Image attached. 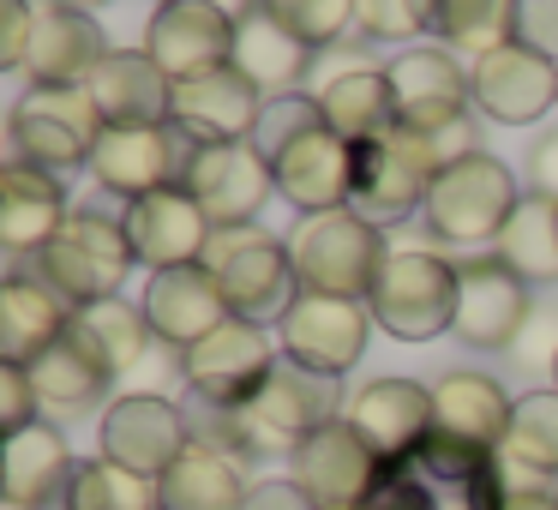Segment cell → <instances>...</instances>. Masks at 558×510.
<instances>
[{
	"instance_id": "obj_1",
	"label": "cell",
	"mask_w": 558,
	"mask_h": 510,
	"mask_svg": "<svg viewBox=\"0 0 558 510\" xmlns=\"http://www.w3.org/2000/svg\"><path fill=\"white\" fill-rule=\"evenodd\" d=\"M505 462L498 450L426 433L414 450L385 457L354 510H505Z\"/></svg>"
},
{
	"instance_id": "obj_2",
	"label": "cell",
	"mask_w": 558,
	"mask_h": 510,
	"mask_svg": "<svg viewBox=\"0 0 558 510\" xmlns=\"http://www.w3.org/2000/svg\"><path fill=\"white\" fill-rule=\"evenodd\" d=\"M522 205L517 169L493 150L469 162H450V169L433 174V193H426L421 217L433 229V241L462 246V253H493V241L505 234L510 210Z\"/></svg>"
},
{
	"instance_id": "obj_3",
	"label": "cell",
	"mask_w": 558,
	"mask_h": 510,
	"mask_svg": "<svg viewBox=\"0 0 558 510\" xmlns=\"http://www.w3.org/2000/svg\"><path fill=\"white\" fill-rule=\"evenodd\" d=\"M289 265L301 294H342V301H366L385 265V234L354 210H325V217H294V229L282 234Z\"/></svg>"
},
{
	"instance_id": "obj_4",
	"label": "cell",
	"mask_w": 558,
	"mask_h": 510,
	"mask_svg": "<svg viewBox=\"0 0 558 510\" xmlns=\"http://www.w3.org/2000/svg\"><path fill=\"white\" fill-rule=\"evenodd\" d=\"M366 306H373V325L397 342L450 337V318H457V258L426 253V246H390Z\"/></svg>"
},
{
	"instance_id": "obj_5",
	"label": "cell",
	"mask_w": 558,
	"mask_h": 510,
	"mask_svg": "<svg viewBox=\"0 0 558 510\" xmlns=\"http://www.w3.org/2000/svg\"><path fill=\"white\" fill-rule=\"evenodd\" d=\"M133 265L138 258H133V241H126V222L102 217V210H73L66 229L31 258V270H37L73 313L90 301H114V294L126 289V277H133Z\"/></svg>"
},
{
	"instance_id": "obj_6",
	"label": "cell",
	"mask_w": 558,
	"mask_h": 510,
	"mask_svg": "<svg viewBox=\"0 0 558 510\" xmlns=\"http://www.w3.org/2000/svg\"><path fill=\"white\" fill-rule=\"evenodd\" d=\"M97 138L102 121L85 90H25L7 109V162H31L54 181H73L78 169H90Z\"/></svg>"
},
{
	"instance_id": "obj_7",
	"label": "cell",
	"mask_w": 558,
	"mask_h": 510,
	"mask_svg": "<svg viewBox=\"0 0 558 510\" xmlns=\"http://www.w3.org/2000/svg\"><path fill=\"white\" fill-rule=\"evenodd\" d=\"M234 421H241V438H246V457L253 462L258 457H294L306 433L342 421L337 378L306 373V366H294V361H277L270 378L258 385V397L234 409Z\"/></svg>"
},
{
	"instance_id": "obj_8",
	"label": "cell",
	"mask_w": 558,
	"mask_h": 510,
	"mask_svg": "<svg viewBox=\"0 0 558 510\" xmlns=\"http://www.w3.org/2000/svg\"><path fill=\"white\" fill-rule=\"evenodd\" d=\"M205 265L217 270L229 313L246 318V325H282V313L301 294L282 234H265V229H217Z\"/></svg>"
},
{
	"instance_id": "obj_9",
	"label": "cell",
	"mask_w": 558,
	"mask_h": 510,
	"mask_svg": "<svg viewBox=\"0 0 558 510\" xmlns=\"http://www.w3.org/2000/svg\"><path fill=\"white\" fill-rule=\"evenodd\" d=\"M198 138L186 126L162 121V126H102L97 150H90V181L114 198H145L162 186H186V169L198 157Z\"/></svg>"
},
{
	"instance_id": "obj_10",
	"label": "cell",
	"mask_w": 558,
	"mask_h": 510,
	"mask_svg": "<svg viewBox=\"0 0 558 510\" xmlns=\"http://www.w3.org/2000/svg\"><path fill=\"white\" fill-rule=\"evenodd\" d=\"M433 150H426L421 133H409V126H390L385 138H366V145H354V198L349 210L354 217H366L373 229H385V222H409L414 210L426 205V193H433Z\"/></svg>"
},
{
	"instance_id": "obj_11",
	"label": "cell",
	"mask_w": 558,
	"mask_h": 510,
	"mask_svg": "<svg viewBox=\"0 0 558 510\" xmlns=\"http://www.w3.org/2000/svg\"><path fill=\"white\" fill-rule=\"evenodd\" d=\"M529 313H534V289L510 265H498L493 253L457 258V318H450V337L462 349L510 354V342L522 337Z\"/></svg>"
},
{
	"instance_id": "obj_12",
	"label": "cell",
	"mask_w": 558,
	"mask_h": 510,
	"mask_svg": "<svg viewBox=\"0 0 558 510\" xmlns=\"http://www.w3.org/2000/svg\"><path fill=\"white\" fill-rule=\"evenodd\" d=\"M282 361L277 337L265 325H246V318H222L205 342L181 354V378L186 397L222 402V409H241V402L258 397V385L270 378V366Z\"/></svg>"
},
{
	"instance_id": "obj_13",
	"label": "cell",
	"mask_w": 558,
	"mask_h": 510,
	"mask_svg": "<svg viewBox=\"0 0 558 510\" xmlns=\"http://www.w3.org/2000/svg\"><path fill=\"white\" fill-rule=\"evenodd\" d=\"M366 337H373V306L342 301V294H294V306L277 325L282 361L306 366V373H325V378L349 373L366 354Z\"/></svg>"
},
{
	"instance_id": "obj_14",
	"label": "cell",
	"mask_w": 558,
	"mask_h": 510,
	"mask_svg": "<svg viewBox=\"0 0 558 510\" xmlns=\"http://www.w3.org/2000/svg\"><path fill=\"white\" fill-rule=\"evenodd\" d=\"M97 445H102L97 457L121 462V469L145 474V481H162V474L181 462V450L193 445V438H186L181 402L150 397V390H133V397H114L109 409H102Z\"/></svg>"
},
{
	"instance_id": "obj_15",
	"label": "cell",
	"mask_w": 558,
	"mask_h": 510,
	"mask_svg": "<svg viewBox=\"0 0 558 510\" xmlns=\"http://www.w3.org/2000/svg\"><path fill=\"white\" fill-rule=\"evenodd\" d=\"M145 54L174 78H205L229 66L234 54V19L217 0H157V13L145 19Z\"/></svg>"
},
{
	"instance_id": "obj_16",
	"label": "cell",
	"mask_w": 558,
	"mask_h": 510,
	"mask_svg": "<svg viewBox=\"0 0 558 510\" xmlns=\"http://www.w3.org/2000/svg\"><path fill=\"white\" fill-rule=\"evenodd\" d=\"M270 181H277V198L294 205V217L349 210V198H354V145L318 121L270 157Z\"/></svg>"
},
{
	"instance_id": "obj_17",
	"label": "cell",
	"mask_w": 558,
	"mask_h": 510,
	"mask_svg": "<svg viewBox=\"0 0 558 510\" xmlns=\"http://www.w3.org/2000/svg\"><path fill=\"white\" fill-rule=\"evenodd\" d=\"M385 78H390V97H397V126H409V133H438L445 121L474 109L469 66L438 42L397 49L385 61Z\"/></svg>"
},
{
	"instance_id": "obj_18",
	"label": "cell",
	"mask_w": 558,
	"mask_h": 510,
	"mask_svg": "<svg viewBox=\"0 0 558 510\" xmlns=\"http://www.w3.org/2000/svg\"><path fill=\"white\" fill-rule=\"evenodd\" d=\"M469 90H474V114H486L498 126H534L546 121V109H558V66L517 49V42H498V49L474 54Z\"/></svg>"
},
{
	"instance_id": "obj_19",
	"label": "cell",
	"mask_w": 558,
	"mask_h": 510,
	"mask_svg": "<svg viewBox=\"0 0 558 510\" xmlns=\"http://www.w3.org/2000/svg\"><path fill=\"white\" fill-rule=\"evenodd\" d=\"M126 241H133V258L157 277V270H181V265H205L210 253V217L186 186H162V193H145L121 210Z\"/></svg>"
},
{
	"instance_id": "obj_20",
	"label": "cell",
	"mask_w": 558,
	"mask_h": 510,
	"mask_svg": "<svg viewBox=\"0 0 558 510\" xmlns=\"http://www.w3.org/2000/svg\"><path fill=\"white\" fill-rule=\"evenodd\" d=\"M186 193L205 205L210 229H253L258 210L277 198V181L253 145H205L186 169Z\"/></svg>"
},
{
	"instance_id": "obj_21",
	"label": "cell",
	"mask_w": 558,
	"mask_h": 510,
	"mask_svg": "<svg viewBox=\"0 0 558 510\" xmlns=\"http://www.w3.org/2000/svg\"><path fill=\"white\" fill-rule=\"evenodd\" d=\"M102 61H109V37H102L97 19L43 0L37 25H31V49H25V85L31 90H85Z\"/></svg>"
},
{
	"instance_id": "obj_22",
	"label": "cell",
	"mask_w": 558,
	"mask_h": 510,
	"mask_svg": "<svg viewBox=\"0 0 558 510\" xmlns=\"http://www.w3.org/2000/svg\"><path fill=\"white\" fill-rule=\"evenodd\" d=\"M373 474H378V457L366 450V438L349 421H330L318 433H306L301 450L289 457V481L318 510H354L361 493L373 486Z\"/></svg>"
},
{
	"instance_id": "obj_23",
	"label": "cell",
	"mask_w": 558,
	"mask_h": 510,
	"mask_svg": "<svg viewBox=\"0 0 558 510\" xmlns=\"http://www.w3.org/2000/svg\"><path fill=\"white\" fill-rule=\"evenodd\" d=\"M138 306H145V318H150V337H157L162 349H174V354H186L193 342H205L222 318H234L210 265L157 270V277L145 282V301Z\"/></svg>"
},
{
	"instance_id": "obj_24",
	"label": "cell",
	"mask_w": 558,
	"mask_h": 510,
	"mask_svg": "<svg viewBox=\"0 0 558 510\" xmlns=\"http://www.w3.org/2000/svg\"><path fill=\"white\" fill-rule=\"evenodd\" d=\"M102 126H162L174 121V78L145 49H109V61L85 85Z\"/></svg>"
},
{
	"instance_id": "obj_25",
	"label": "cell",
	"mask_w": 558,
	"mask_h": 510,
	"mask_svg": "<svg viewBox=\"0 0 558 510\" xmlns=\"http://www.w3.org/2000/svg\"><path fill=\"white\" fill-rule=\"evenodd\" d=\"M66 330H73V306H66L31 265L0 277V361H13L31 373Z\"/></svg>"
},
{
	"instance_id": "obj_26",
	"label": "cell",
	"mask_w": 558,
	"mask_h": 510,
	"mask_svg": "<svg viewBox=\"0 0 558 510\" xmlns=\"http://www.w3.org/2000/svg\"><path fill=\"white\" fill-rule=\"evenodd\" d=\"M342 421L366 438V450L378 462L402 457L433 433V385H421V378H373V385L354 390Z\"/></svg>"
},
{
	"instance_id": "obj_27",
	"label": "cell",
	"mask_w": 558,
	"mask_h": 510,
	"mask_svg": "<svg viewBox=\"0 0 558 510\" xmlns=\"http://www.w3.org/2000/svg\"><path fill=\"white\" fill-rule=\"evenodd\" d=\"M265 102L270 97H258L234 66H217L205 78L174 85V126H186L198 145H253Z\"/></svg>"
},
{
	"instance_id": "obj_28",
	"label": "cell",
	"mask_w": 558,
	"mask_h": 510,
	"mask_svg": "<svg viewBox=\"0 0 558 510\" xmlns=\"http://www.w3.org/2000/svg\"><path fill=\"white\" fill-rule=\"evenodd\" d=\"M229 66L258 90V97H289V90H301V78H313L318 49H306V42L294 37L277 13H270L265 0H258L253 13L234 19V54H229Z\"/></svg>"
},
{
	"instance_id": "obj_29",
	"label": "cell",
	"mask_w": 558,
	"mask_h": 510,
	"mask_svg": "<svg viewBox=\"0 0 558 510\" xmlns=\"http://www.w3.org/2000/svg\"><path fill=\"white\" fill-rule=\"evenodd\" d=\"M66 181L31 169V162H0V253L37 258L66 229Z\"/></svg>"
},
{
	"instance_id": "obj_30",
	"label": "cell",
	"mask_w": 558,
	"mask_h": 510,
	"mask_svg": "<svg viewBox=\"0 0 558 510\" xmlns=\"http://www.w3.org/2000/svg\"><path fill=\"white\" fill-rule=\"evenodd\" d=\"M313 102L325 114V126L349 145H366V138H385L397 126V97H390L385 66L366 61H337L313 78Z\"/></svg>"
},
{
	"instance_id": "obj_31",
	"label": "cell",
	"mask_w": 558,
	"mask_h": 510,
	"mask_svg": "<svg viewBox=\"0 0 558 510\" xmlns=\"http://www.w3.org/2000/svg\"><path fill=\"white\" fill-rule=\"evenodd\" d=\"M78 457L66 450V433L54 421H31L25 433L0 438V498H19L31 510H54L66 498Z\"/></svg>"
},
{
	"instance_id": "obj_32",
	"label": "cell",
	"mask_w": 558,
	"mask_h": 510,
	"mask_svg": "<svg viewBox=\"0 0 558 510\" xmlns=\"http://www.w3.org/2000/svg\"><path fill=\"white\" fill-rule=\"evenodd\" d=\"M510 397L493 373H474V366H450V373L433 378V433H450L462 445L498 450L510 433Z\"/></svg>"
},
{
	"instance_id": "obj_33",
	"label": "cell",
	"mask_w": 558,
	"mask_h": 510,
	"mask_svg": "<svg viewBox=\"0 0 558 510\" xmlns=\"http://www.w3.org/2000/svg\"><path fill=\"white\" fill-rule=\"evenodd\" d=\"M498 462H505V486H546L558 474V390L553 385L517 397Z\"/></svg>"
},
{
	"instance_id": "obj_34",
	"label": "cell",
	"mask_w": 558,
	"mask_h": 510,
	"mask_svg": "<svg viewBox=\"0 0 558 510\" xmlns=\"http://www.w3.org/2000/svg\"><path fill=\"white\" fill-rule=\"evenodd\" d=\"M246 493H253V481H246L241 462L217 457L205 445H186L181 462L157 481L162 510H246Z\"/></svg>"
},
{
	"instance_id": "obj_35",
	"label": "cell",
	"mask_w": 558,
	"mask_h": 510,
	"mask_svg": "<svg viewBox=\"0 0 558 510\" xmlns=\"http://www.w3.org/2000/svg\"><path fill=\"white\" fill-rule=\"evenodd\" d=\"M31 385H37V402L49 414H85V409H97L102 397H109V385H114V373L97 361V354L85 349V342L66 330L61 342H54L49 354H43L37 366H31Z\"/></svg>"
},
{
	"instance_id": "obj_36",
	"label": "cell",
	"mask_w": 558,
	"mask_h": 510,
	"mask_svg": "<svg viewBox=\"0 0 558 510\" xmlns=\"http://www.w3.org/2000/svg\"><path fill=\"white\" fill-rule=\"evenodd\" d=\"M493 258L517 270L529 289H553L558 282V205L553 198L522 193V205L510 210L505 234L493 241Z\"/></svg>"
},
{
	"instance_id": "obj_37",
	"label": "cell",
	"mask_w": 558,
	"mask_h": 510,
	"mask_svg": "<svg viewBox=\"0 0 558 510\" xmlns=\"http://www.w3.org/2000/svg\"><path fill=\"white\" fill-rule=\"evenodd\" d=\"M73 337L85 342L90 354H97L102 366H109L114 378L133 373L138 361H145V349L157 337H150V318L138 301H126V294H114V301H90L73 313Z\"/></svg>"
},
{
	"instance_id": "obj_38",
	"label": "cell",
	"mask_w": 558,
	"mask_h": 510,
	"mask_svg": "<svg viewBox=\"0 0 558 510\" xmlns=\"http://www.w3.org/2000/svg\"><path fill=\"white\" fill-rule=\"evenodd\" d=\"M54 510H162V505H157V481L121 469L109 457H85Z\"/></svg>"
},
{
	"instance_id": "obj_39",
	"label": "cell",
	"mask_w": 558,
	"mask_h": 510,
	"mask_svg": "<svg viewBox=\"0 0 558 510\" xmlns=\"http://www.w3.org/2000/svg\"><path fill=\"white\" fill-rule=\"evenodd\" d=\"M433 42L450 54H486L510 42V0H433Z\"/></svg>"
},
{
	"instance_id": "obj_40",
	"label": "cell",
	"mask_w": 558,
	"mask_h": 510,
	"mask_svg": "<svg viewBox=\"0 0 558 510\" xmlns=\"http://www.w3.org/2000/svg\"><path fill=\"white\" fill-rule=\"evenodd\" d=\"M265 7L318 54L337 49V42L349 37V25H354V0H265Z\"/></svg>"
},
{
	"instance_id": "obj_41",
	"label": "cell",
	"mask_w": 558,
	"mask_h": 510,
	"mask_svg": "<svg viewBox=\"0 0 558 510\" xmlns=\"http://www.w3.org/2000/svg\"><path fill=\"white\" fill-rule=\"evenodd\" d=\"M354 31L366 42L433 37V0H354Z\"/></svg>"
},
{
	"instance_id": "obj_42",
	"label": "cell",
	"mask_w": 558,
	"mask_h": 510,
	"mask_svg": "<svg viewBox=\"0 0 558 510\" xmlns=\"http://www.w3.org/2000/svg\"><path fill=\"white\" fill-rule=\"evenodd\" d=\"M318 121H325V114H318V102L306 97V90H289V97H270V102H265V114H258L253 150L270 162L282 145H289V138H301L306 126H318Z\"/></svg>"
},
{
	"instance_id": "obj_43",
	"label": "cell",
	"mask_w": 558,
	"mask_h": 510,
	"mask_svg": "<svg viewBox=\"0 0 558 510\" xmlns=\"http://www.w3.org/2000/svg\"><path fill=\"white\" fill-rule=\"evenodd\" d=\"M510 42L558 66V0H510Z\"/></svg>"
},
{
	"instance_id": "obj_44",
	"label": "cell",
	"mask_w": 558,
	"mask_h": 510,
	"mask_svg": "<svg viewBox=\"0 0 558 510\" xmlns=\"http://www.w3.org/2000/svg\"><path fill=\"white\" fill-rule=\"evenodd\" d=\"M31 421H43V402H37V385H31L25 366L0 361V438L25 433Z\"/></svg>"
},
{
	"instance_id": "obj_45",
	"label": "cell",
	"mask_w": 558,
	"mask_h": 510,
	"mask_svg": "<svg viewBox=\"0 0 558 510\" xmlns=\"http://www.w3.org/2000/svg\"><path fill=\"white\" fill-rule=\"evenodd\" d=\"M510 354H517L529 373H546V378H553V361H558V306H553V301L529 313V325H522L517 342H510Z\"/></svg>"
},
{
	"instance_id": "obj_46",
	"label": "cell",
	"mask_w": 558,
	"mask_h": 510,
	"mask_svg": "<svg viewBox=\"0 0 558 510\" xmlns=\"http://www.w3.org/2000/svg\"><path fill=\"white\" fill-rule=\"evenodd\" d=\"M31 25H37V0H0V73H25Z\"/></svg>"
},
{
	"instance_id": "obj_47",
	"label": "cell",
	"mask_w": 558,
	"mask_h": 510,
	"mask_svg": "<svg viewBox=\"0 0 558 510\" xmlns=\"http://www.w3.org/2000/svg\"><path fill=\"white\" fill-rule=\"evenodd\" d=\"M421 138H426V150H433L438 169L481 157V121H474V114H457V121H445L438 133H421Z\"/></svg>"
},
{
	"instance_id": "obj_48",
	"label": "cell",
	"mask_w": 558,
	"mask_h": 510,
	"mask_svg": "<svg viewBox=\"0 0 558 510\" xmlns=\"http://www.w3.org/2000/svg\"><path fill=\"white\" fill-rule=\"evenodd\" d=\"M529 193L558 205V126L534 133V145H529Z\"/></svg>"
},
{
	"instance_id": "obj_49",
	"label": "cell",
	"mask_w": 558,
	"mask_h": 510,
	"mask_svg": "<svg viewBox=\"0 0 558 510\" xmlns=\"http://www.w3.org/2000/svg\"><path fill=\"white\" fill-rule=\"evenodd\" d=\"M246 510H318V505L289 481V474H282V481H253V493H246Z\"/></svg>"
},
{
	"instance_id": "obj_50",
	"label": "cell",
	"mask_w": 558,
	"mask_h": 510,
	"mask_svg": "<svg viewBox=\"0 0 558 510\" xmlns=\"http://www.w3.org/2000/svg\"><path fill=\"white\" fill-rule=\"evenodd\" d=\"M505 510H558V493L553 486H510Z\"/></svg>"
},
{
	"instance_id": "obj_51",
	"label": "cell",
	"mask_w": 558,
	"mask_h": 510,
	"mask_svg": "<svg viewBox=\"0 0 558 510\" xmlns=\"http://www.w3.org/2000/svg\"><path fill=\"white\" fill-rule=\"evenodd\" d=\"M54 7H73V13H90V19H97V7H109V0H54Z\"/></svg>"
},
{
	"instance_id": "obj_52",
	"label": "cell",
	"mask_w": 558,
	"mask_h": 510,
	"mask_svg": "<svg viewBox=\"0 0 558 510\" xmlns=\"http://www.w3.org/2000/svg\"><path fill=\"white\" fill-rule=\"evenodd\" d=\"M217 7H222V13H229V19H241V13H253L258 0H217Z\"/></svg>"
},
{
	"instance_id": "obj_53",
	"label": "cell",
	"mask_w": 558,
	"mask_h": 510,
	"mask_svg": "<svg viewBox=\"0 0 558 510\" xmlns=\"http://www.w3.org/2000/svg\"><path fill=\"white\" fill-rule=\"evenodd\" d=\"M0 510H31V505H19V498H0Z\"/></svg>"
},
{
	"instance_id": "obj_54",
	"label": "cell",
	"mask_w": 558,
	"mask_h": 510,
	"mask_svg": "<svg viewBox=\"0 0 558 510\" xmlns=\"http://www.w3.org/2000/svg\"><path fill=\"white\" fill-rule=\"evenodd\" d=\"M546 385H553V390H558V361H553V378H546Z\"/></svg>"
}]
</instances>
